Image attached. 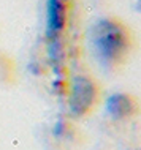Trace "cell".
<instances>
[{
  "label": "cell",
  "instance_id": "cell-1",
  "mask_svg": "<svg viewBox=\"0 0 141 150\" xmlns=\"http://www.w3.org/2000/svg\"><path fill=\"white\" fill-rule=\"evenodd\" d=\"M89 46L98 67L108 74H118L133 57L136 38L124 19L108 14L92 24Z\"/></svg>",
  "mask_w": 141,
  "mask_h": 150
},
{
  "label": "cell",
  "instance_id": "cell-2",
  "mask_svg": "<svg viewBox=\"0 0 141 150\" xmlns=\"http://www.w3.org/2000/svg\"><path fill=\"white\" fill-rule=\"evenodd\" d=\"M105 100L100 81L90 73H76L68 86V111L73 119H86Z\"/></svg>",
  "mask_w": 141,
  "mask_h": 150
},
{
  "label": "cell",
  "instance_id": "cell-3",
  "mask_svg": "<svg viewBox=\"0 0 141 150\" xmlns=\"http://www.w3.org/2000/svg\"><path fill=\"white\" fill-rule=\"evenodd\" d=\"M71 16V0H48L46 3V38L57 43L68 29Z\"/></svg>",
  "mask_w": 141,
  "mask_h": 150
},
{
  "label": "cell",
  "instance_id": "cell-4",
  "mask_svg": "<svg viewBox=\"0 0 141 150\" xmlns=\"http://www.w3.org/2000/svg\"><path fill=\"white\" fill-rule=\"evenodd\" d=\"M105 103V111L114 122H132L140 115L141 104L140 98L128 92L111 93Z\"/></svg>",
  "mask_w": 141,
  "mask_h": 150
}]
</instances>
